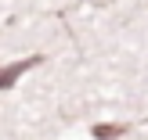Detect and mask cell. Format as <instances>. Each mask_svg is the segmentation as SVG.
<instances>
[{"label":"cell","instance_id":"cell-1","mask_svg":"<svg viewBox=\"0 0 148 140\" xmlns=\"http://www.w3.org/2000/svg\"><path fill=\"white\" fill-rule=\"evenodd\" d=\"M40 61H43V57H40V54H33V57H22V61H14V65H4V68H0V90L14 86V79H18L22 72H25V68H36Z\"/></svg>","mask_w":148,"mask_h":140},{"label":"cell","instance_id":"cell-2","mask_svg":"<svg viewBox=\"0 0 148 140\" xmlns=\"http://www.w3.org/2000/svg\"><path fill=\"white\" fill-rule=\"evenodd\" d=\"M119 133H127V126H94V137H98V140H112Z\"/></svg>","mask_w":148,"mask_h":140}]
</instances>
